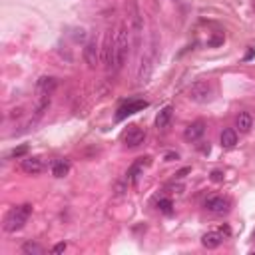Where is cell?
I'll use <instances>...</instances> for the list:
<instances>
[{
    "label": "cell",
    "mask_w": 255,
    "mask_h": 255,
    "mask_svg": "<svg viewBox=\"0 0 255 255\" xmlns=\"http://www.w3.org/2000/svg\"><path fill=\"white\" fill-rule=\"evenodd\" d=\"M30 216H32V205H30V203H22V205L12 207L8 214H6L4 223H2L4 231H6V233H16V231H20V229L26 225V221H28Z\"/></svg>",
    "instance_id": "1"
},
{
    "label": "cell",
    "mask_w": 255,
    "mask_h": 255,
    "mask_svg": "<svg viewBox=\"0 0 255 255\" xmlns=\"http://www.w3.org/2000/svg\"><path fill=\"white\" fill-rule=\"evenodd\" d=\"M114 46H116V62H118V70L124 66V62L128 58V50L132 48V40H130V28L128 24H120L116 38H114Z\"/></svg>",
    "instance_id": "2"
},
{
    "label": "cell",
    "mask_w": 255,
    "mask_h": 255,
    "mask_svg": "<svg viewBox=\"0 0 255 255\" xmlns=\"http://www.w3.org/2000/svg\"><path fill=\"white\" fill-rule=\"evenodd\" d=\"M214 96V86L209 80H196L189 88V100L196 104H205Z\"/></svg>",
    "instance_id": "3"
},
{
    "label": "cell",
    "mask_w": 255,
    "mask_h": 255,
    "mask_svg": "<svg viewBox=\"0 0 255 255\" xmlns=\"http://www.w3.org/2000/svg\"><path fill=\"white\" fill-rule=\"evenodd\" d=\"M147 106H150V104H147L146 100H128V102H124L120 108H118V112H116V122H122V120H126L128 116L146 110Z\"/></svg>",
    "instance_id": "4"
},
{
    "label": "cell",
    "mask_w": 255,
    "mask_h": 255,
    "mask_svg": "<svg viewBox=\"0 0 255 255\" xmlns=\"http://www.w3.org/2000/svg\"><path fill=\"white\" fill-rule=\"evenodd\" d=\"M152 164V158L150 156H146V158H138L132 165H130V169H128V174H126V180L130 182L132 185H136L138 183V180L144 176V169Z\"/></svg>",
    "instance_id": "5"
},
{
    "label": "cell",
    "mask_w": 255,
    "mask_h": 255,
    "mask_svg": "<svg viewBox=\"0 0 255 255\" xmlns=\"http://www.w3.org/2000/svg\"><path fill=\"white\" fill-rule=\"evenodd\" d=\"M231 207V201L223 196H211L205 200V209L211 211V214H216V216H225L227 211Z\"/></svg>",
    "instance_id": "6"
},
{
    "label": "cell",
    "mask_w": 255,
    "mask_h": 255,
    "mask_svg": "<svg viewBox=\"0 0 255 255\" xmlns=\"http://www.w3.org/2000/svg\"><path fill=\"white\" fill-rule=\"evenodd\" d=\"M104 56V64L108 70H118V62H116V46H114V38L110 34H106V40H104V48H102Z\"/></svg>",
    "instance_id": "7"
},
{
    "label": "cell",
    "mask_w": 255,
    "mask_h": 255,
    "mask_svg": "<svg viewBox=\"0 0 255 255\" xmlns=\"http://www.w3.org/2000/svg\"><path fill=\"white\" fill-rule=\"evenodd\" d=\"M84 60H86V64H88L90 68L100 66L102 56H100V46H98V42H96V40H90L88 44L84 46Z\"/></svg>",
    "instance_id": "8"
},
{
    "label": "cell",
    "mask_w": 255,
    "mask_h": 255,
    "mask_svg": "<svg viewBox=\"0 0 255 255\" xmlns=\"http://www.w3.org/2000/svg\"><path fill=\"white\" fill-rule=\"evenodd\" d=\"M144 140H146V132L140 126H130L128 132L124 134V144L128 147H138L140 144H144Z\"/></svg>",
    "instance_id": "9"
},
{
    "label": "cell",
    "mask_w": 255,
    "mask_h": 255,
    "mask_svg": "<svg viewBox=\"0 0 255 255\" xmlns=\"http://www.w3.org/2000/svg\"><path fill=\"white\" fill-rule=\"evenodd\" d=\"M203 134H205V122L198 120V122H191L185 128L183 138H185V142H198V140H201Z\"/></svg>",
    "instance_id": "10"
},
{
    "label": "cell",
    "mask_w": 255,
    "mask_h": 255,
    "mask_svg": "<svg viewBox=\"0 0 255 255\" xmlns=\"http://www.w3.org/2000/svg\"><path fill=\"white\" fill-rule=\"evenodd\" d=\"M56 86H58V80L54 76H42L38 80V84H36V92L40 96H52V92L56 90Z\"/></svg>",
    "instance_id": "11"
},
{
    "label": "cell",
    "mask_w": 255,
    "mask_h": 255,
    "mask_svg": "<svg viewBox=\"0 0 255 255\" xmlns=\"http://www.w3.org/2000/svg\"><path fill=\"white\" fill-rule=\"evenodd\" d=\"M152 56H146L142 58V64H140V70H138V84L142 86V84H146L147 80H150V74H152V68H154V64H152Z\"/></svg>",
    "instance_id": "12"
},
{
    "label": "cell",
    "mask_w": 255,
    "mask_h": 255,
    "mask_svg": "<svg viewBox=\"0 0 255 255\" xmlns=\"http://www.w3.org/2000/svg\"><path fill=\"white\" fill-rule=\"evenodd\" d=\"M223 241V233L221 231H207L205 236L201 237V245L207 247V249H216L219 247Z\"/></svg>",
    "instance_id": "13"
},
{
    "label": "cell",
    "mask_w": 255,
    "mask_h": 255,
    "mask_svg": "<svg viewBox=\"0 0 255 255\" xmlns=\"http://www.w3.org/2000/svg\"><path fill=\"white\" fill-rule=\"evenodd\" d=\"M219 142H221V147L225 150H231V147H236L237 144V130H233V128H225L219 136Z\"/></svg>",
    "instance_id": "14"
},
{
    "label": "cell",
    "mask_w": 255,
    "mask_h": 255,
    "mask_svg": "<svg viewBox=\"0 0 255 255\" xmlns=\"http://www.w3.org/2000/svg\"><path fill=\"white\" fill-rule=\"evenodd\" d=\"M236 128L241 134H247L253 128V116L249 112H239L237 118H236Z\"/></svg>",
    "instance_id": "15"
},
{
    "label": "cell",
    "mask_w": 255,
    "mask_h": 255,
    "mask_svg": "<svg viewBox=\"0 0 255 255\" xmlns=\"http://www.w3.org/2000/svg\"><path fill=\"white\" fill-rule=\"evenodd\" d=\"M22 169L26 174H40L42 172V160L40 158H26L22 160Z\"/></svg>",
    "instance_id": "16"
},
{
    "label": "cell",
    "mask_w": 255,
    "mask_h": 255,
    "mask_svg": "<svg viewBox=\"0 0 255 255\" xmlns=\"http://www.w3.org/2000/svg\"><path fill=\"white\" fill-rule=\"evenodd\" d=\"M172 116H174V108L172 106H165V108L160 110V114L156 118V126L158 128H167L169 122H172Z\"/></svg>",
    "instance_id": "17"
},
{
    "label": "cell",
    "mask_w": 255,
    "mask_h": 255,
    "mask_svg": "<svg viewBox=\"0 0 255 255\" xmlns=\"http://www.w3.org/2000/svg\"><path fill=\"white\" fill-rule=\"evenodd\" d=\"M70 172V162L68 160H56L52 165V176L54 178H64Z\"/></svg>",
    "instance_id": "18"
},
{
    "label": "cell",
    "mask_w": 255,
    "mask_h": 255,
    "mask_svg": "<svg viewBox=\"0 0 255 255\" xmlns=\"http://www.w3.org/2000/svg\"><path fill=\"white\" fill-rule=\"evenodd\" d=\"M42 249L38 243H34V241H26L24 245H22V253H26V255H42Z\"/></svg>",
    "instance_id": "19"
},
{
    "label": "cell",
    "mask_w": 255,
    "mask_h": 255,
    "mask_svg": "<svg viewBox=\"0 0 255 255\" xmlns=\"http://www.w3.org/2000/svg\"><path fill=\"white\" fill-rule=\"evenodd\" d=\"M158 209L162 211V214L169 216V214L174 211V201L169 200V198H164V200H160V201H158Z\"/></svg>",
    "instance_id": "20"
},
{
    "label": "cell",
    "mask_w": 255,
    "mask_h": 255,
    "mask_svg": "<svg viewBox=\"0 0 255 255\" xmlns=\"http://www.w3.org/2000/svg\"><path fill=\"white\" fill-rule=\"evenodd\" d=\"M28 154V146H18L12 150V158H24Z\"/></svg>",
    "instance_id": "21"
},
{
    "label": "cell",
    "mask_w": 255,
    "mask_h": 255,
    "mask_svg": "<svg viewBox=\"0 0 255 255\" xmlns=\"http://www.w3.org/2000/svg\"><path fill=\"white\" fill-rule=\"evenodd\" d=\"M221 42H223V34H218L216 38H211L207 44H209V46H218V44H221Z\"/></svg>",
    "instance_id": "22"
},
{
    "label": "cell",
    "mask_w": 255,
    "mask_h": 255,
    "mask_svg": "<svg viewBox=\"0 0 255 255\" xmlns=\"http://www.w3.org/2000/svg\"><path fill=\"white\" fill-rule=\"evenodd\" d=\"M62 251H66V243H56L54 247H52V253H62Z\"/></svg>",
    "instance_id": "23"
},
{
    "label": "cell",
    "mask_w": 255,
    "mask_h": 255,
    "mask_svg": "<svg viewBox=\"0 0 255 255\" xmlns=\"http://www.w3.org/2000/svg\"><path fill=\"white\" fill-rule=\"evenodd\" d=\"M211 180H214V182H223V174L219 172V169H216V172H211Z\"/></svg>",
    "instance_id": "24"
},
{
    "label": "cell",
    "mask_w": 255,
    "mask_h": 255,
    "mask_svg": "<svg viewBox=\"0 0 255 255\" xmlns=\"http://www.w3.org/2000/svg\"><path fill=\"white\" fill-rule=\"evenodd\" d=\"M165 160H167V162H169V160H178V154H167Z\"/></svg>",
    "instance_id": "25"
}]
</instances>
